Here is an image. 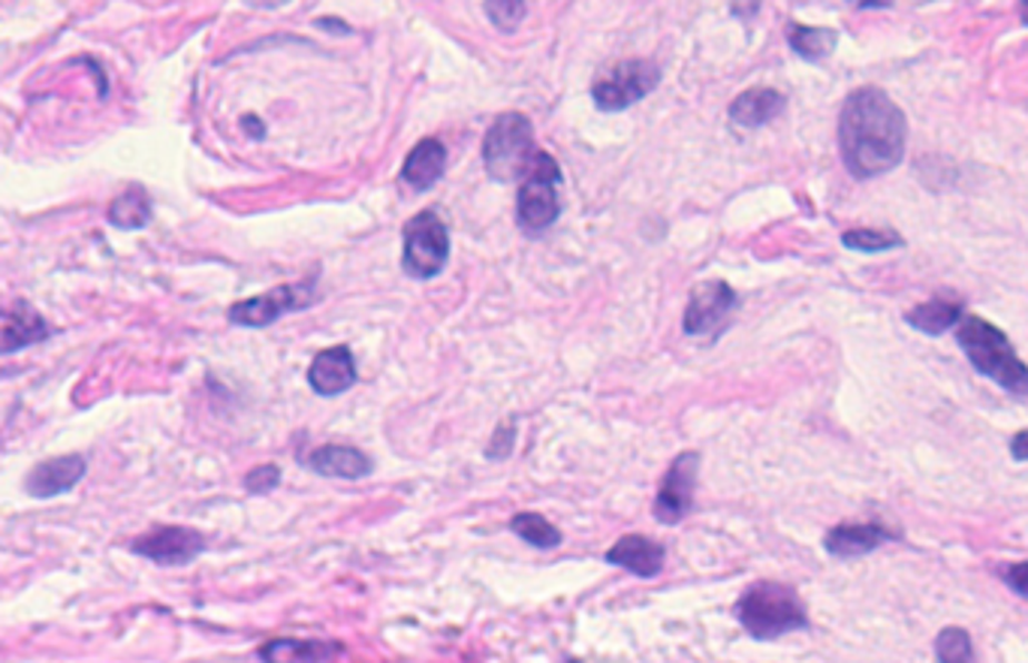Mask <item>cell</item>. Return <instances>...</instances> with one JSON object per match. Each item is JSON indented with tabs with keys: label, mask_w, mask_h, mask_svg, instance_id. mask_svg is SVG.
Masks as SVG:
<instances>
[{
	"label": "cell",
	"mask_w": 1028,
	"mask_h": 663,
	"mask_svg": "<svg viewBox=\"0 0 1028 663\" xmlns=\"http://www.w3.org/2000/svg\"><path fill=\"white\" fill-rule=\"evenodd\" d=\"M52 335L49 323L42 320L33 305L28 301H12L3 311V353H16L21 347L46 342Z\"/></svg>",
	"instance_id": "19"
},
{
	"label": "cell",
	"mask_w": 1028,
	"mask_h": 663,
	"mask_svg": "<svg viewBox=\"0 0 1028 663\" xmlns=\"http://www.w3.org/2000/svg\"><path fill=\"white\" fill-rule=\"evenodd\" d=\"M483 10L498 24V31H516V24L525 19L528 3H483Z\"/></svg>",
	"instance_id": "28"
},
{
	"label": "cell",
	"mask_w": 1028,
	"mask_h": 663,
	"mask_svg": "<svg viewBox=\"0 0 1028 663\" xmlns=\"http://www.w3.org/2000/svg\"><path fill=\"white\" fill-rule=\"evenodd\" d=\"M513 444H516V423H501L498 428H495L492 441H488L486 458H492V462L507 458L510 453H513Z\"/></svg>",
	"instance_id": "29"
},
{
	"label": "cell",
	"mask_w": 1028,
	"mask_h": 663,
	"mask_svg": "<svg viewBox=\"0 0 1028 663\" xmlns=\"http://www.w3.org/2000/svg\"><path fill=\"white\" fill-rule=\"evenodd\" d=\"M908 118L881 88L866 85L844 97L839 115L841 164L860 181L887 176L902 164Z\"/></svg>",
	"instance_id": "1"
},
{
	"label": "cell",
	"mask_w": 1028,
	"mask_h": 663,
	"mask_svg": "<svg viewBox=\"0 0 1028 663\" xmlns=\"http://www.w3.org/2000/svg\"><path fill=\"white\" fill-rule=\"evenodd\" d=\"M1026 106H1028V103H1026Z\"/></svg>",
	"instance_id": "36"
},
{
	"label": "cell",
	"mask_w": 1028,
	"mask_h": 663,
	"mask_svg": "<svg viewBox=\"0 0 1028 663\" xmlns=\"http://www.w3.org/2000/svg\"><path fill=\"white\" fill-rule=\"evenodd\" d=\"M841 245H844L848 250H857V254H883V250L902 248L905 239L896 232V229L862 227V229H848V232L841 236Z\"/></svg>",
	"instance_id": "25"
},
{
	"label": "cell",
	"mask_w": 1028,
	"mask_h": 663,
	"mask_svg": "<svg viewBox=\"0 0 1028 663\" xmlns=\"http://www.w3.org/2000/svg\"><path fill=\"white\" fill-rule=\"evenodd\" d=\"M1005 582H1008L1010 591H1017L1019 597H1028V561H1022V564H1008Z\"/></svg>",
	"instance_id": "30"
},
{
	"label": "cell",
	"mask_w": 1028,
	"mask_h": 663,
	"mask_svg": "<svg viewBox=\"0 0 1028 663\" xmlns=\"http://www.w3.org/2000/svg\"><path fill=\"white\" fill-rule=\"evenodd\" d=\"M739 296L737 290L730 287L728 280H700L691 296H688V308H685V335H712L715 329H721V323H728V317L737 311Z\"/></svg>",
	"instance_id": "11"
},
{
	"label": "cell",
	"mask_w": 1028,
	"mask_h": 663,
	"mask_svg": "<svg viewBox=\"0 0 1028 663\" xmlns=\"http://www.w3.org/2000/svg\"><path fill=\"white\" fill-rule=\"evenodd\" d=\"M935 661L938 663H975V643L966 627H945L935 636Z\"/></svg>",
	"instance_id": "26"
},
{
	"label": "cell",
	"mask_w": 1028,
	"mask_h": 663,
	"mask_svg": "<svg viewBox=\"0 0 1028 663\" xmlns=\"http://www.w3.org/2000/svg\"><path fill=\"white\" fill-rule=\"evenodd\" d=\"M305 465L323 474V477H342V479H359L368 477L374 471L372 456H365L363 449L344 444H326L317 446L312 456L305 458Z\"/></svg>",
	"instance_id": "18"
},
{
	"label": "cell",
	"mask_w": 1028,
	"mask_h": 663,
	"mask_svg": "<svg viewBox=\"0 0 1028 663\" xmlns=\"http://www.w3.org/2000/svg\"><path fill=\"white\" fill-rule=\"evenodd\" d=\"M1019 19H1022V24L1028 28V0L1026 3H1019Z\"/></svg>",
	"instance_id": "34"
},
{
	"label": "cell",
	"mask_w": 1028,
	"mask_h": 663,
	"mask_svg": "<svg viewBox=\"0 0 1028 663\" xmlns=\"http://www.w3.org/2000/svg\"><path fill=\"white\" fill-rule=\"evenodd\" d=\"M890 7V0H862L860 10H887Z\"/></svg>",
	"instance_id": "32"
},
{
	"label": "cell",
	"mask_w": 1028,
	"mask_h": 663,
	"mask_svg": "<svg viewBox=\"0 0 1028 663\" xmlns=\"http://www.w3.org/2000/svg\"><path fill=\"white\" fill-rule=\"evenodd\" d=\"M109 220L121 229H139L151 220V199L139 185H130L121 197L112 199Z\"/></svg>",
	"instance_id": "23"
},
{
	"label": "cell",
	"mask_w": 1028,
	"mask_h": 663,
	"mask_svg": "<svg viewBox=\"0 0 1028 663\" xmlns=\"http://www.w3.org/2000/svg\"><path fill=\"white\" fill-rule=\"evenodd\" d=\"M962 311H966V305L956 299H932V301H920L917 308L905 314V323L911 326V329L923 332V335H945L953 326L962 323Z\"/></svg>",
	"instance_id": "20"
},
{
	"label": "cell",
	"mask_w": 1028,
	"mask_h": 663,
	"mask_svg": "<svg viewBox=\"0 0 1028 663\" xmlns=\"http://www.w3.org/2000/svg\"><path fill=\"white\" fill-rule=\"evenodd\" d=\"M661 82V67L645 58H631L610 67L592 85V100L603 112H622L627 106L640 103Z\"/></svg>",
	"instance_id": "7"
},
{
	"label": "cell",
	"mask_w": 1028,
	"mask_h": 663,
	"mask_svg": "<svg viewBox=\"0 0 1028 663\" xmlns=\"http://www.w3.org/2000/svg\"><path fill=\"white\" fill-rule=\"evenodd\" d=\"M449 259V229L435 211H419L405 224L402 269L416 280H428L444 271Z\"/></svg>",
	"instance_id": "6"
},
{
	"label": "cell",
	"mask_w": 1028,
	"mask_h": 663,
	"mask_svg": "<svg viewBox=\"0 0 1028 663\" xmlns=\"http://www.w3.org/2000/svg\"><path fill=\"white\" fill-rule=\"evenodd\" d=\"M666 550L652 537L643 534H627L615 543L613 550L606 552V564L622 567V571L634 573L640 580H654L658 573L664 571Z\"/></svg>",
	"instance_id": "15"
},
{
	"label": "cell",
	"mask_w": 1028,
	"mask_h": 663,
	"mask_svg": "<svg viewBox=\"0 0 1028 663\" xmlns=\"http://www.w3.org/2000/svg\"><path fill=\"white\" fill-rule=\"evenodd\" d=\"M1010 458L1014 462H1028V428L1010 437Z\"/></svg>",
	"instance_id": "31"
},
{
	"label": "cell",
	"mask_w": 1028,
	"mask_h": 663,
	"mask_svg": "<svg viewBox=\"0 0 1028 663\" xmlns=\"http://www.w3.org/2000/svg\"><path fill=\"white\" fill-rule=\"evenodd\" d=\"M696 474H700V453H694V449L679 453L673 458V465L666 467L652 507L654 518L661 525H679L694 509Z\"/></svg>",
	"instance_id": "9"
},
{
	"label": "cell",
	"mask_w": 1028,
	"mask_h": 663,
	"mask_svg": "<svg viewBox=\"0 0 1028 663\" xmlns=\"http://www.w3.org/2000/svg\"><path fill=\"white\" fill-rule=\"evenodd\" d=\"M245 127H250V130H254V136H263V133H266V127H263L260 121L254 118V115H248V118H245Z\"/></svg>",
	"instance_id": "33"
},
{
	"label": "cell",
	"mask_w": 1028,
	"mask_h": 663,
	"mask_svg": "<svg viewBox=\"0 0 1028 663\" xmlns=\"http://www.w3.org/2000/svg\"><path fill=\"white\" fill-rule=\"evenodd\" d=\"M737 622L751 640L772 643L788 633L809 627V612L797 591L775 580H760L748 585L745 594L733 606Z\"/></svg>",
	"instance_id": "2"
},
{
	"label": "cell",
	"mask_w": 1028,
	"mask_h": 663,
	"mask_svg": "<svg viewBox=\"0 0 1028 663\" xmlns=\"http://www.w3.org/2000/svg\"><path fill=\"white\" fill-rule=\"evenodd\" d=\"M308 384L320 398L347 393L356 384V359L350 347L338 344V347H326L317 353L308 368Z\"/></svg>",
	"instance_id": "12"
},
{
	"label": "cell",
	"mask_w": 1028,
	"mask_h": 663,
	"mask_svg": "<svg viewBox=\"0 0 1028 663\" xmlns=\"http://www.w3.org/2000/svg\"><path fill=\"white\" fill-rule=\"evenodd\" d=\"M956 344L977 374L1017 398H1028V365L1019 359L1017 347L998 326L983 317H966L956 326Z\"/></svg>",
	"instance_id": "3"
},
{
	"label": "cell",
	"mask_w": 1028,
	"mask_h": 663,
	"mask_svg": "<svg viewBox=\"0 0 1028 663\" xmlns=\"http://www.w3.org/2000/svg\"><path fill=\"white\" fill-rule=\"evenodd\" d=\"M510 531L522 537L528 546L537 550H555L561 546V531L552 525L550 518H543L541 513H516L510 518Z\"/></svg>",
	"instance_id": "24"
},
{
	"label": "cell",
	"mask_w": 1028,
	"mask_h": 663,
	"mask_svg": "<svg viewBox=\"0 0 1028 663\" xmlns=\"http://www.w3.org/2000/svg\"><path fill=\"white\" fill-rule=\"evenodd\" d=\"M130 550L164 567H185L206 552V537L185 525H160L130 543Z\"/></svg>",
	"instance_id": "10"
},
{
	"label": "cell",
	"mask_w": 1028,
	"mask_h": 663,
	"mask_svg": "<svg viewBox=\"0 0 1028 663\" xmlns=\"http://www.w3.org/2000/svg\"><path fill=\"white\" fill-rule=\"evenodd\" d=\"M444 172H447V148L441 139L428 136L411 148V155L402 166V181H405L407 190L423 194L428 187H435L444 178Z\"/></svg>",
	"instance_id": "16"
},
{
	"label": "cell",
	"mask_w": 1028,
	"mask_h": 663,
	"mask_svg": "<svg viewBox=\"0 0 1028 663\" xmlns=\"http://www.w3.org/2000/svg\"><path fill=\"white\" fill-rule=\"evenodd\" d=\"M561 169L555 157L537 151L531 160L528 176L522 178L520 194H516V224L525 232H543L555 224L561 215L559 202Z\"/></svg>",
	"instance_id": "5"
},
{
	"label": "cell",
	"mask_w": 1028,
	"mask_h": 663,
	"mask_svg": "<svg viewBox=\"0 0 1028 663\" xmlns=\"http://www.w3.org/2000/svg\"><path fill=\"white\" fill-rule=\"evenodd\" d=\"M534 155L537 148L528 115L504 112L492 121L483 139V164L495 181H516L528 176Z\"/></svg>",
	"instance_id": "4"
},
{
	"label": "cell",
	"mask_w": 1028,
	"mask_h": 663,
	"mask_svg": "<svg viewBox=\"0 0 1028 663\" xmlns=\"http://www.w3.org/2000/svg\"><path fill=\"white\" fill-rule=\"evenodd\" d=\"M85 471H88V458L82 453L49 458V462L31 467V474L24 477V492L33 497L63 495L85 477Z\"/></svg>",
	"instance_id": "13"
},
{
	"label": "cell",
	"mask_w": 1028,
	"mask_h": 663,
	"mask_svg": "<svg viewBox=\"0 0 1028 663\" xmlns=\"http://www.w3.org/2000/svg\"><path fill=\"white\" fill-rule=\"evenodd\" d=\"M567 663H580V661H567Z\"/></svg>",
	"instance_id": "35"
},
{
	"label": "cell",
	"mask_w": 1028,
	"mask_h": 663,
	"mask_svg": "<svg viewBox=\"0 0 1028 663\" xmlns=\"http://www.w3.org/2000/svg\"><path fill=\"white\" fill-rule=\"evenodd\" d=\"M241 486L248 495H269L280 486V467L278 465H257L245 474Z\"/></svg>",
	"instance_id": "27"
},
{
	"label": "cell",
	"mask_w": 1028,
	"mask_h": 663,
	"mask_svg": "<svg viewBox=\"0 0 1028 663\" xmlns=\"http://www.w3.org/2000/svg\"><path fill=\"white\" fill-rule=\"evenodd\" d=\"M893 537V531H887L883 525H874V522H841V525H836L827 534L823 546H827L832 558L853 561L881 550L883 543H890Z\"/></svg>",
	"instance_id": "14"
},
{
	"label": "cell",
	"mask_w": 1028,
	"mask_h": 663,
	"mask_svg": "<svg viewBox=\"0 0 1028 663\" xmlns=\"http://www.w3.org/2000/svg\"><path fill=\"white\" fill-rule=\"evenodd\" d=\"M788 46H790V52L800 55L802 61L818 63L836 52V46H839V31H832V28H818V24H790Z\"/></svg>",
	"instance_id": "22"
},
{
	"label": "cell",
	"mask_w": 1028,
	"mask_h": 663,
	"mask_svg": "<svg viewBox=\"0 0 1028 663\" xmlns=\"http://www.w3.org/2000/svg\"><path fill=\"white\" fill-rule=\"evenodd\" d=\"M314 301V280H302L293 287H275L271 293L263 296H250L245 301H236L227 311V320L236 326H248V329H266L275 320H280L284 314L302 311Z\"/></svg>",
	"instance_id": "8"
},
{
	"label": "cell",
	"mask_w": 1028,
	"mask_h": 663,
	"mask_svg": "<svg viewBox=\"0 0 1028 663\" xmlns=\"http://www.w3.org/2000/svg\"><path fill=\"white\" fill-rule=\"evenodd\" d=\"M784 106H788V97H784L779 88L758 85V88H748V91L739 93L737 100L730 103L728 115L733 125L745 127V130H754V127L772 125V121L784 112Z\"/></svg>",
	"instance_id": "17"
},
{
	"label": "cell",
	"mask_w": 1028,
	"mask_h": 663,
	"mask_svg": "<svg viewBox=\"0 0 1028 663\" xmlns=\"http://www.w3.org/2000/svg\"><path fill=\"white\" fill-rule=\"evenodd\" d=\"M335 652L338 645L320 640H269L257 654L263 663H323Z\"/></svg>",
	"instance_id": "21"
}]
</instances>
